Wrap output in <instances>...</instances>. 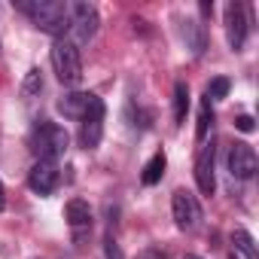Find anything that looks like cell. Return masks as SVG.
Here are the masks:
<instances>
[{
    "instance_id": "ffe728a7",
    "label": "cell",
    "mask_w": 259,
    "mask_h": 259,
    "mask_svg": "<svg viewBox=\"0 0 259 259\" xmlns=\"http://www.w3.org/2000/svg\"><path fill=\"white\" fill-rule=\"evenodd\" d=\"M104 256L107 259H122V247L113 235H107V241H104Z\"/></svg>"
},
{
    "instance_id": "7c38bea8",
    "label": "cell",
    "mask_w": 259,
    "mask_h": 259,
    "mask_svg": "<svg viewBox=\"0 0 259 259\" xmlns=\"http://www.w3.org/2000/svg\"><path fill=\"white\" fill-rule=\"evenodd\" d=\"M101 138H104V116L85 119L82 128H79V144H82L85 150H95V147L101 144Z\"/></svg>"
},
{
    "instance_id": "ac0fdd59",
    "label": "cell",
    "mask_w": 259,
    "mask_h": 259,
    "mask_svg": "<svg viewBox=\"0 0 259 259\" xmlns=\"http://www.w3.org/2000/svg\"><path fill=\"white\" fill-rule=\"evenodd\" d=\"M43 89V73H40V67H31L28 73H25V82H22V95L25 98H31V95H37Z\"/></svg>"
},
{
    "instance_id": "8992f818",
    "label": "cell",
    "mask_w": 259,
    "mask_h": 259,
    "mask_svg": "<svg viewBox=\"0 0 259 259\" xmlns=\"http://www.w3.org/2000/svg\"><path fill=\"white\" fill-rule=\"evenodd\" d=\"M58 180H61L58 162H52V159H37L34 168H31V174H28V186L37 195H52L58 189Z\"/></svg>"
},
{
    "instance_id": "2e32d148",
    "label": "cell",
    "mask_w": 259,
    "mask_h": 259,
    "mask_svg": "<svg viewBox=\"0 0 259 259\" xmlns=\"http://www.w3.org/2000/svg\"><path fill=\"white\" fill-rule=\"evenodd\" d=\"M186 110H189V85L177 82L174 85V119H177V125L186 119Z\"/></svg>"
},
{
    "instance_id": "6da1fadb",
    "label": "cell",
    "mask_w": 259,
    "mask_h": 259,
    "mask_svg": "<svg viewBox=\"0 0 259 259\" xmlns=\"http://www.w3.org/2000/svg\"><path fill=\"white\" fill-rule=\"evenodd\" d=\"M19 10L46 34H52L55 40L64 37V31L70 28L67 22V4H61V0H22Z\"/></svg>"
},
{
    "instance_id": "8fae6325",
    "label": "cell",
    "mask_w": 259,
    "mask_h": 259,
    "mask_svg": "<svg viewBox=\"0 0 259 259\" xmlns=\"http://www.w3.org/2000/svg\"><path fill=\"white\" fill-rule=\"evenodd\" d=\"M64 220H67V226H70L73 232L89 229V226H92V207H89V201H82V198H70L67 207H64Z\"/></svg>"
},
{
    "instance_id": "603a6c76",
    "label": "cell",
    "mask_w": 259,
    "mask_h": 259,
    "mask_svg": "<svg viewBox=\"0 0 259 259\" xmlns=\"http://www.w3.org/2000/svg\"><path fill=\"white\" fill-rule=\"evenodd\" d=\"M7 207V192H4V183H0V210Z\"/></svg>"
},
{
    "instance_id": "e0dca14e",
    "label": "cell",
    "mask_w": 259,
    "mask_h": 259,
    "mask_svg": "<svg viewBox=\"0 0 259 259\" xmlns=\"http://www.w3.org/2000/svg\"><path fill=\"white\" fill-rule=\"evenodd\" d=\"M210 125H213V110H210V101L204 98V104H201V113H198V128H195V138H198V141H204V138H207Z\"/></svg>"
},
{
    "instance_id": "7402d4cb",
    "label": "cell",
    "mask_w": 259,
    "mask_h": 259,
    "mask_svg": "<svg viewBox=\"0 0 259 259\" xmlns=\"http://www.w3.org/2000/svg\"><path fill=\"white\" fill-rule=\"evenodd\" d=\"M135 259H165V253H162L159 247H147V250H141Z\"/></svg>"
},
{
    "instance_id": "9a60e30c",
    "label": "cell",
    "mask_w": 259,
    "mask_h": 259,
    "mask_svg": "<svg viewBox=\"0 0 259 259\" xmlns=\"http://www.w3.org/2000/svg\"><path fill=\"white\" fill-rule=\"evenodd\" d=\"M232 244H235L238 253H244V259H259L256 241H253V235H250L247 229H235V232H232Z\"/></svg>"
},
{
    "instance_id": "7a4b0ae2",
    "label": "cell",
    "mask_w": 259,
    "mask_h": 259,
    "mask_svg": "<svg viewBox=\"0 0 259 259\" xmlns=\"http://www.w3.org/2000/svg\"><path fill=\"white\" fill-rule=\"evenodd\" d=\"M52 67H55V76L64 85H79V79H82V58H79V46L67 34L52 43Z\"/></svg>"
},
{
    "instance_id": "9c48e42d",
    "label": "cell",
    "mask_w": 259,
    "mask_h": 259,
    "mask_svg": "<svg viewBox=\"0 0 259 259\" xmlns=\"http://www.w3.org/2000/svg\"><path fill=\"white\" fill-rule=\"evenodd\" d=\"M226 37H229V46L235 52L244 49V43H247V13H244L241 4L226 7Z\"/></svg>"
},
{
    "instance_id": "5bb4252c",
    "label": "cell",
    "mask_w": 259,
    "mask_h": 259,
    "mask_svg": "<svg viewBox=\"0 0 259 259\" xmlns=\"http://www.w3.org/2000/svg\"><path fill=\"white\" fill-rule=\"evenodd\" d=\"M165 165H168V159H165V153L159 150L147 165H144V174H141V180H144V186H156L159 180H162V174H165Z\"/></svg>"
},
{
    "instance_id": "cb8c5ba5",
    "label": "cell",
    "mask_w": 259,
    "mask_h": 259,
    "mask_svg": "<svg viewBox=\"0 0 259 259\" xmlns=\"http://www.w3.org/2000/svg\"><path fill=\"white\" fill-rule=\"evenodd\" d=\"M183 259H201V256H198V253H186Z\"/></svg>"
},
{
    "instance_id": "5b68a950",
    "label": "cell",
    "mask_w": 259,
    "mask_h": 259,
    "mask_svg": "<svg viewBox=\"0 0 259 259\" xmlns=\"http://www.w3.org/2000/svg\"><path fill=\"white\" fill-rule=\"evenodd\" d=\"M58 113H64L67 119H92V116H104V101L92 92H73V95H64L58 101Z\"/></svg>"
},
{
    "instance_id": "ba28073f",
    "label": "cell",
    "mask_w": 259,
    "mask_h": 259,
    "mask_svg": "<svg viewBox=\"0 0 259 259\" xmlns=\"http://www.w3.org/2000/svg\"><path fill=\"white\" fill-rule=\"evenodd\" d=\"M256 168H259V159H256L253 147L250 144H232V150H229V174L235 180H250L256 174Z\"/></svg>"
},
{
    "instance_id": "44dd1931",
    "label": "cell",
    "mask_w": 259,
    "mask_h": 259,
    "mask_svg": "<svg viewBox=\"0 0 259 259\" xmlns=\"http://www.w3.org/2000/svg\"><path fill=\"white\" fill-rule=\"evenodd\" d=\"M235 128H238V132H244V135H250L253 128H256V125H253V116H238V119H235Z\"/></svg>"
},
{
    "instance_id": "4fadbf2b",
    "label": "cell",
    "mask_w": 259,
    "mask_h": 259,
    "mask_svg": "<svg viewBox=\"0 0 259 259\" xmlns=\"http://www.w3.org/2000/svg\"><path fill=\"white\" fill-rule=\"evenodd\" d=\"M183 40H186V49L192 55H201L204 46H207V37H204V28L195 22V19H186L183 22Z\"/></svg>"
},
{
    "instance_id": "d6986e66",
    "label": "cell",
    "mask_w": 259,
    "mask_h": 259,
    "mask_svg": "<svg viewBox=\"0 0 259 259\" xmlns=\"http://www.w3.org/2000/svg\"><path fill=\"white\" fill-rule=\"evenodd\" d=\"M229 89H232V82L226 79V76H213L210 82H207V101H220V98H226L229 95Z\"/></svg>"
},
{
    "instance_id": "277c9868",
    "label": "cell",
    "mask_w": 259,
    "mask_h": 259,
    "mask_svg": "<svg viewBox=\"0 0 259 259\" xmlns=\"http://www.w3.org/2000/svg\"><path fill=\"white\" fill-rule=\"evenodd\" d=\"M67 22L73 31V43H89L95 34H98V25H101V16L92 4H85V0H76V4H67Z\"/></svg>"
},
{
    "instance_id": "3957f363",
    "label": "cell",
    "mask_w": 259,
    "mask_h": 259,
    "mask_svg": "<svg viewBox=\"0 0 259 259\" xmlns=\"http://www.w3.org/2000/svg\"><path fill=\"white\" fill-rule=\"evenodd\" d=\"M31 144H34V153H37V159H58V156H64L67 153V147H70V135L64 132L61 125H55V122H40L37 128H34V138H31Z\"/></svg>"
},
{
    "instance_id": "52a82bcc",
    "label": "cell",
    "mask_w": 259,
    "mask_h": 259,
    "mask_svg": "<svg viewBox=\"0 0 259 259\" xmlns=\"http://www.w3.org/2000/svg\"><path fill=\"white\" fill-rule=\"evenodd\" d=\"M171 213H174L177 229H183V232H186V229H195L198 220H201V207H198L195 195L186 192V189H177V192H174V198H171Z\"/></svg>"
},
{
    "instance_id": "30bf717a",
    "label": "cell",
    "mask_w": 259,
    "mask_h": 259,
    "mask_svg": "<svg viewBox=\"0 0 259 259\" xmlns=\"http://www.w3.org/2000/svg\"><path fill=\"white\" fill-rule=\"evenodd\" d=\"M213 156H217V150H213V144H207V147L198 153V159H195V183H198L201 195H213V189H217V177H213Z\"/></svg>"
},
{
    "instance_id": "d4e9b609",
    "label": "cell",
    "mask_w": 259,
    "mask_h": 259,
    "mask_svg": "<svg viewBox=\"0 0 259 259\" xmlns=\"http://www.w3.org/2000/svg\"><path fill=\"white\" fill-rule=\"evenodd\" d=\"M229 259H235V253H232V256H229Z\"/></svg>"
}]
</instances>
